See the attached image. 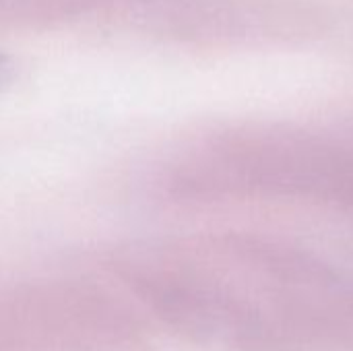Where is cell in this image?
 Returning <instances> with one entry per match:
<instances>
[{"mask_svg":"<svg viewBox=\"0 0 353 351\" xmlns=\"http://www.w3.org/2000/svg\"><path fill=\"white\" fill-rule=\"evenodd\" d=\"M2 72H4V58L0 56V77H2Z\"/></svg>","mask_w":353,"mask_h":351,"instance_id":"obj_1","label":"cell"}]
</instances>
